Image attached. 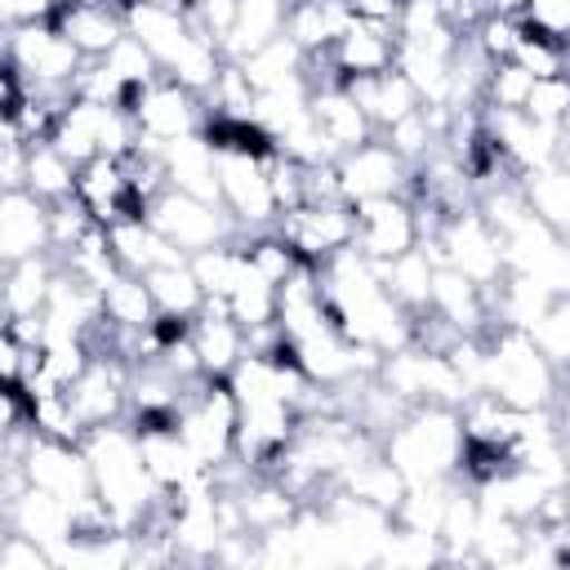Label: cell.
Returning <instances> with one entry per match:
<instances>
[{
    "label": "cell",
    "mask_w": 570,
    "mask_h": 570,
    "mask_svg": "<svg viewBox=\"0 0 570 570\" xmlns=\"http://www.w3.org/2000/svg\"><path fill=\"white\" fill-rule=\"evenodd\" d=\"M468 40L481 49V58L503 62V58H512V49H517V40H521V18H512V13H485V18L468 31Z\"/></svg>",
    "instance_id": "36"
},
{
    "label": "cell",
    "mask_w": 570,
    "mask_h": 570,
    "mask_svg": "<svg viewBox=\"0 0 570 570\" xmlns=\"http://www.w3.org/2000/svg\"><path fill=\"white\" fill-rule=\"evenodd\" d=\"M561 76L570 80V45H566V53H561Z\"/></svg>",
    "instance_id": "41"
},
{
    "label": "cell",
    "mask_w": 570,
    "mask_h": 570,
    "mask_svg": "<svg viewBox=\"0 0 570 570\" xmlns=\"http://www.w3.org/2000/svg\"><path fill=\"white\" fill-rule=\"evenodd\" d=\"M428 312L441 316L454 334L485 338L494 330L490 294L476 281H468L459 267H450V263H436V272H432V303H428Z\"/></svg>",
    "instance_id": "17"
},
{
    "label": "cell",
    "mask_w": 570,
    "mask_h": 570,
    "mask_svg": "<svg viewBox=\"0 0 570 570\" xmlns=\"http://www.w3.org/2000/svg\"><path fill=\"white\" fill-rule=\"evenodd\" d=\"M4 62L22 76L27 89L71 98L89 58L67 40L58 22H18V27H4Z\"/></svg>",
    "instance_id": "5"
},
{
    "label": "cell",
    "mask_w": 570,
    "mask_h": 570,
    "mask_svg": "<svg viewBox=\"0 0 570 570\" xmlns=\"http://www.w3.org/2000/svg\"><path fill=\"white\" fill-rule=\"evenodd\" d=\"M4 530H18L40 548H49L58 566V552L76 539V508L40 485H22L18 494H4Z\"/></svg>",
    "instance_id": "16"
},
{
    "label": "cell",
    "mask_w": 570,
    "mask_h": 570,
    "mask_svg": "<svg viewBox=\"0 0 570 570\" xmlns=\"http://www.w3.org/2000/svg\"><path fill=\"white\" fill-rule=\"evenodd\" d=\"M352 209H356V249L365 258L387 263L423 245V218L410 196H374V200H356Z\"/></svg>",
    "instance_id": "12"
},
{
    "label": "cell",
    "mask_w": 570,
    "mask_h": 570,
    "mask_svg": "<svg viewBox=\"0 0 570 570\" xmlns=\"http://www.w3.org/2000/svg\"><path fill=\"white\" fill-rule=\"evenodd\" d=\"M521 191L530 200V209L557 227L561 236H570V160H552L543 169L521 174Z\"/></svg>",
    "instance_id": "31"
},
{
    "label": "cell",
    "mask_w": 570,
    "mask_h": 570,
    "mask_svg": "<svg viewBox=\"0 0 570 570\" xmlns=\"http://www.w3.org/2000/svg\"><path fill=\"white\" fill-rule=\"evenodd\" d=\"M307 107H312L316 129L325 134V142L338 156L361 147V142H370V138H379L374 120L365 116V107L352 98V89L343 80H312V102Z\"/></svg>",
    "instance_id": "19"
},
{
    "label": "cell",
    "mask_w": 570,
    "mask_h": 570,
    "mask_svg": "<svg viewBox=\"0 0 570 570\" xmlns=\"http://www.w3.org/2000/svg\"><path fill=\"white\" fill-rule=\"evenodd\" d=\"M147 289H151V298H156V307H160V316H183V321H196L200 312H205V289H200V281H196V272H191V258H174V263H160V267H151L147 276Z\"/></svg>",
    "instance_id": "29"
},
{
    "label": "cell",
    "mask_w": 570,
    "mask_h": 570,
    "mask_svg": "<svg viewBox=\"0 0 570 570\" xmlns=\"http://www.w3.org/2000/svg\"><path fill=\"white\" fill-rule=\"evenodd\" d=\"M379 383L387 392H396L405 405H454V410H463V401L476 392L468 383V374L454 365L450 352L423 347V343H405V347L387 352L383 365H379Z\"/></svg>",
    "instance_id": "6"
},
{
    "label": "cell",
    "mask_w": 570,
    "mask_h": 570,
    "mask_svg": "<svg viewBox=\"0 0 570 570\" xmlns=\"http://www.w3.org/2000/svg\"><path fill=\"white\" fill-rule=\"evenodd\" d=\"M285 18H289V0H240L236 18H232V31L223 36L227 62H240L254 49L272 45L276 36H285Z\"/></svg>",
    "instance_id": "26"
},
{
    "label": "cell",
    "mask_w": 570,
    "mask_h": 570,
    "mask_svg": "<svg viewBox=\"0 0 570 570\" xmlns=\"http://www.w3.org/2000/svg\"><path fill=\"white\" fill-rule=\"evenodd\" d=\"M4 463H18L27 485H40L58 499H67L71 508H85L94 494V468H89V454L80 441H58V436H40L31 432L22 454L18 459H4Z\"/></svg>",
    "instance_id": "10"
},
{
    "label": "cell",
    "mask_w": 570,
    "mask_h": 570,
    "mask_svg": "<svg viewBox=\"0 0 570 570\" xmlns=\"http://www.w3.org/2000/svg\"><path fill=\"white\" fill-rule=\"evenodd\" d=\"M53 22L67 31V40L85 58H102L120 36H125V13L120 4H98V0H62Z\"/></svg>",
    "instance_id": "23"
},
{
    "label": "cell",
    "mask_w": 570,
    "mask_h": 570,
    "mask_svg": "<svg viewBox=\"0 0 570 570\" xmlns=\"http://www.w3.org/2000/svg\"><path fill=\"white\" fill-rule=\"evenodd\" d=\"M240 71H245V80L254 85V94H272V89H285V85L307 80L312 58H307L289 36H276L272 45L254 49L249 58H240Z\"/></svg>",
    "instance_id": "28"
},
{
    "label": "cell",
    "mask_w": 570,
    "mask_h": 570,
    "mask_svg": "<svg viewBox=\"0 0 570 570\" xmlns=\"http://www.w3.org/2000/svg\"><path fill=\"white\" fill-rule=\"evenodd\" d=\"M476 392H490L512 410H552L561 396V370L543 356V347L525 330L494 325L485 334Z\"/></svg>",
    "instance_id": "3"
},
{
    "label": "cell",
    "mask_w": 570,
    "mask_h": 570,
    "mask_svg": "<svg viewBox=\"0 0 570 570\" xmlns=\"http://www.w3.org/2000/svg\"><path fill=\"white\" fill-rule=\"evenodd\" d=\"M191 347L209 379H227L249 352V330L223 303H205V312L191 321Z\"/></svg>",
    "instance_id": "21"
},
{
    "label": "cell",
    "mask_w": 570,
    "mask_h": 570,
    "mask_svg": "<svg viewBox=\"0 0 570 570\" xmlns=\"http://www.w3.org/2000/svg\"><path fill=\"white\" fill-rule=\"evenodd\" d=\"M120 13H125V31L138 36V40L156 53L160 71H165V67L178 58V49L196 36L191 9H178V4H165V0H125Z\"/></svg>",
    "instance_id": "20"
},
{
    "label": "cell",
    "mask_w": 570,
    "mask_h": 570,
    "mask_svg": "<svg viewBox=\"0 0 570 570\" xmlns=\"http://www.w3.org/2000/svg\"><path fill=\"white\" fill-rule=\"evenodd\" d=\"M343 85H347L352 98L365 107V116L374 120L379 134H383L392 120H401V116H410V111L423 107L419 89L410 85V76H405L401 67H387V71H379V76H361V80H343Z\"/></svg>",
    "instance_id": "25"
},
{
    "label": "cell",
    "mask_w": 570,
    "mask_h": 570,
    "mask_svg": "<svg viewBox=\"0 0 570 570\" xmlns=\"http://www.w3.org/2000/svg\"><path fill=\"white\" fill-rule=\"evenodd\" d=\"M76 200H80V205L94 214V223H102V227L142 214V200L134 196L120 156H94V160H85L80 174H76Z\"/></svg>",
    "instance_id": "18"
},
{
    "label": "cell",
    "mask_w": 570,
    "mask_h": 570,
    "mask_svg": "<svg viewBox=\"0 0 570 570\" xmlns=\"http://www.w3.org/2000/svg\"><path fill=\"white\" fill-rule=\"evenodd\" d=\"M432 272H436V258H432L423 245L405 249L401 258L379 263V276H383V285H387V294H392L410 316L428 312V303H432Z\"/></svg>",
    "instance_id": "30"
},
{
    "label": "cell",
    "mask_w": 570,
    "mask_h": 570,
    "mask_svg": "<svg viewBox=\"0 0 570 570\" xmlns=\"http://www.w3.org/2000/svg\"><path fill=\"white\" fill-rule=\"evenodd\" d=\"M534 89V76L503 58V62H490L485 71V89H481V111H525V98Z\"/></svg>",
    "instance_id": "34"
},
{
    "label": "cell",
    "mask_w": 570,
    "mask_h": 570,
    "mask_svg": "<svg viewBox=\"0 0 570 570\" xmlns=\"http://www.w3.org/2000/svg\"><path fill=\"white\" fill-rule=\"evenodd\" d=\"M423 249L436 258V263H450L459 267L468 281H476L485 294L503 281L508 272V258H503V236L485 223V214L472 205H459L450 214L436 218V227L423 236Z\"/></svg>",
    "instance_id": "4"
},
{
    "label": "cell",
    "mask_w": 570,
    "mask_h": 570,
    "mask_svg": "<svg viewBox=\"0 0 570 570\" xmlns=\"http://www.w3.org/2000/svg\"><path fill=\"white\" fill-rule=\"evenodd\" d=\"M58 9H62V0H0L4 27H18V22H53Z\"/></svg>",
    "instance_id": "40"
},
{
    "label": "cell",
    "mask_w": 570,
    "mask_h": 570,
    "mask_svg": "<svg viewBox=\"0 0 570 570\" xmlns=\"http://www.w3.org/2000/svg\"><path fill=\"white\" fill-rule=\"evenodd\" d=\"M0 570H58V566H53V552L40 548L36 539H27L18 530H4V539H0Z\"/></svg>",
    "instance_id": "39"
},
{
    "label": "cell",
    "mask_w": 570,
    "mask_h": 570,
    "mask_svg": "<svg viewBox=\"0 0 570 570\" xmlns=\"http://www.w3.org/2000/svg\"><path fill=\"white\" fill-rule=\"evenodd\" d=\"M98 62H102L120 85H125V94H138V89H147L151 80H160V76H165V71H160V62H156V53H151L138 36H129V31H125V36H120V40H116Z\"/></svg>",
    "instance_id": "33"
},
{
    "label": "cell",
    "mask_w": 570,
    "mask_h": 570,
    "mask_svg": "<svg viewBox=\"0 0 570 570\" xmlns=\"http://www.w3.org/2000/svg\"><path fill=\"white\" fill-rule=\"evenodd\" d=\"M561 53H566L561 40H548V36H539V31H530V27L521 22V40H517V49H512V62H521L534 80L561 76Z\"/></svg>",
    "instance_id": "37"
},
{
    "label": "cell",
    "mask_w": 570,
    "mask_h": 570,
    "mask_svg": "<svg viewBox=\"0 0 570 570\" xmlns=\"http://www.w3.org/2000/svg\"><path fill=\"white\" fill-rule=\"evenodd\" d=\"M530 338L543 347V356L561 370V379H570V294L552 298V307L534 321Z\"/></svg>",
    "instance_id": "35"
},
{
    "label": "cell",
    "mask_w": 570,
    "mask_h": 570,
    "mask_svg": "<svg viewBox=\"0 0 570 570\" xmlns=\"http://www.w3.org/2000/svg\"><path fill=\"white\" fill-rule=\"evenodd\" d=\"M387 67H396V27L365 22V18H352L325 58H312V71L334 76V80H361V76H379Z\"/></svg>",
    "instance_id": "14"
},
{
    "label": "cell",
    "mask_w": 570,
    "mask_h": 570,
    "mask_svg": "<svg viewBox=\"0 0 570 570\" xmlns=\"http://www.w3.org/2000/svg\"><path fill=\"white\" fill-rule=\"evenodd\" d=\"M53 276H58V254H36V258L4 263V285H0L4 321L45 316V303H49Z\"/></svg>",
    "instance_id": "24"
},
{
    "label": "cell",
    "mask_w": 570,
    "mask_h": 570,
    "mask_svg": "<svg viewBox=\"0 0 570 570\" xmlns=\"http://www.w3.org/2000/svg\"><path fill=\"white\" fill-rule=\"evenodd\" d=\"M566 111H570V80H566V76H543V80H534V89H530V98H525V116L557 129Z\"/></svg>",
    "instance_id": "38"
},
{
    "label": "cell",
    "mask_w": 570,
    "mask_h": 570,
    "mask_svg": "<svg viewBox=\"0 0 570 570\" xmlns=\"http://www.w3.org/2000/svg\"><path fill=\"white\" fill-rule=\"evenodd\" d=\"M343 200H374V196H405L414 183V169L392 151L387 138H370L334 160Z\"/></svg>",
    "instance_id": "13"
},
{
    "label": "cell",
    "mask_w": 570,
    "mask_h": 570,
    "mask_svg": "<svg viewBox=\"0 0 570 570\" xmlns=\"http://www.w3.org/2000/svg\"><path fill=\"white\" fill-rule=\"evenodd\" d=\"M76 174H80V165L71 156H62L49 138L27 142V191H36L40 200H49V205L71 200L76 196Z\"/></svg>",
    "instance_id": "32"
},
{
    "label": "cell",
    "mask_w": 570,
    "mask_h": 570,
    "mask_svg": "<svg viewBox=\"0 0 570 570\" xmlns=\"http://www.w3.org/2000/svg\"><path fill=\"white\" fill-rule=\"evenodd\" d=\"M276 232L294 245V254L312 267L356 245V209L352 200H303L276 218Z\"/></svg>",
    "instance_id": "11"
},
{
    "label": "cell",
    "mask_w": 570,
    "mask_h": 570,
    "mask_svg": "<svg viewBox=\"0 0 570 570\" xmlns=\"http://www.w3.org/2000/svg\"><path fill=\"white\" fill-rule=\"evenodd\" d=\"M125 107H129V116L138 125V147H147V151H160L165 142H178L187 134H200L205 120H209L205 116V98L191 94V89H183L169 76H160L147 89L129 94Z\"/></svg>",
    "instance_id": "9"
},
{
    "label": "cell",
    "mask_w": 570,
    "mask_h": 570,
    "mask_svg": "<svg viewBox=\"0 0 570 570\" xmlns=\"http://www.w3.org/2000/svg\"><path fill=\"white\" fill-rule=\"evenodd\" d=\"M53 254V205L27 187H4L0 196V263Z\"/></svg>",
    "instance_id": "15"
},
{
    "label": "cell",
    "mask_w": 570,
    "mask_h": 570,
    "mask_svg": "<svg viewBox=\"0 0 570 570\" xmlns=\"http://www.w3.org/2000/svg\"><path fill=\"white\" fill-rule=\"evenodd\" d=\"M160 165H165V183L174 191H187V196H200V200H218V147L209 142L205 129L187 134L178 142H165L160 147Z\"/></svg>",
    "instance_id": "22"
},
{
    "label": "cell",
    "mask_w": 570,
    "mask_h": 570,
    "mask_svg": "<svg viewBox=\"0 0 570 570\" xmlns=\"http://www.w3.org/2000/svg\"><path fill=\"white\" fill-rule=\"evenodd\" d=\"M147 223L174 245L183 249L187 258L200 254V249H214L223 240H240L245 232L236 227V218L218 205V200H200V196H187V191H174L165 187L151 205H147Z\"/></svg>",
    "instance_id": "7"
},
{
    "label": "cell",
    "mask_w": 570,
    "mask_h": 570,
    "mask_svg": "<svg viewBox=\"0 0 570 570\" xmlns=\"http://www.w3.org/2000/svg\"><path fill=\"white\" fill-rule=\"evenodd\" d=\"M107 240H111V249H116L120 267H125V272H138V276H147V272H151V267H160V263L187 258L183 249H174V245H169V240L147 223V214H134V218L111 223V227H107Z\"/></svg>",
    "instance_id": "27"
},
{
    "label": "cell",
    "mask_w": 570,
    "mask_h": 570,
    "mask_svg": "<svg viewBox=\"0 0 570 570\" xmlns=\"http://www.w3.org/2000/svg\"><path fill=\"white\" fill-rule=\"evenodd\" d=\"M379 450L396 463V472L419 481H454L463 468V414L454 405H410L379 441Z\"/></svg>",
    "instance_id": "2"
},
{
    "label": "cell",
    "mask_w": 570,
    "mask_h": 570,
    "mask_svg": "<svg viewBox=\"0 0 570 570\" xmlns=\"http://www.w3.org/2000/svg\"><path fill=\"white\" fill-rule=\"evenodd\" d=\"M267 156L240 151V147H218V200L245 236L267 232L281 218V205H276V191L267 178Z\"/></svg>",
    "instance_id": "8"
},
{
    "label": "cell",
    "mask_w": 570,
    "mask_h": 570,
    "mask_svg": "<svg viewBox=\"0 0 570 570\" xmlns=\"http://www.w3.org/2000/svg\"><path fill=\"white\" fill-rule=\"evenodd\" d=\"M80 445H85L89 468H94V494L107 508L111 525L138 534L147 525V517L156 512V503H160V485L147 472V459H142L134 423L116 419V423L89 428Z\"/></svg>",
    "instance_id": "1"
}]
</instances>
